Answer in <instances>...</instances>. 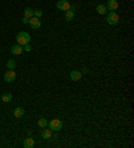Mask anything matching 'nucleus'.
Returning <instances> with one entry per match:
<instances>
[{"label": "nucleus", "instance_id": "obj_1", "mask_svg": "<svg viewBox=\"0 0 134 148\" xmlns=\"http://www.w3.org/2000/svg\"><path fill=\"white\" fill-rule=\"evenodd\" d=\"M16 41H18L19 45H26V44H30V41H31V36H30L28 32H19L16 35Z\"/></svg>", "mask_w": 134, "mask_h": 148}, {"label": "nucleus", "instance_id": "obj_2", "mask_svg": "<svg viewBox=\"0 0 134 148\" xmlns=\"http://www.w3.org/2000/svg\"><path fill=\"white\" fill-rule=\"evenodd\" d=\"M106 21L110 25H117L119 23V16H118V14H117L115 11H110V12L106 14Z\"/></svg>", "mask_w": 134, "mask_h": 148}, {"label": "nucleus", "instance_id": "obj_3", "mask_svg": "<svg viewBox=\"0 0 134 148\" xmlns=\"http://www.w3.org/2000/svg\"><path fill=\"white\" fill-rule=\"evenodd\" d=\"M47 127L52 132H59L60 130H62V127H63V123H62L59 119H52V120H50L48 123H47Z\"/></svg>", "mask_w": 134, "mask_h": 148}, {"label": "nucleus", "instance_id": "obj_4", "mask_svg": "<svg viewBox=\"0 0 134 148\" xmlns=\"http://www.w3.org/2000/svg\"><path fill=\"white\" fill-rule=\"evenodd\" d=\"M57 8L59 11H67L71 8V4L68 0H58L57 3Z\"/></svg>", "mask_w": 134, "mask_h": 148}, {"label": "nucleus", "instance_id": "obj_5", "mask_svg": "<svg viewBox=\"0 0 134 148\" xmlns=\"http://www.w3.org/2000/svg\"><path fill=\"white\" fill-rule=\"evenodd\" d=\"M16 79V73H15V69H8L7 72L4 73V80L7 83H12Z\"/></svg>", "mask_w": 134, "mask_h": 148}, {"label": "nucleus", "instance_id": "obj_6", "mask_svg": "<svg viewBox=\"0 0 134 148\" xmlns=\"http://www.w3.org/2000/svg\"><path fill=\"white\" fill-rule=\"evenodd\" d=\"M30 27L34 28V29H39L40 28V25H42V21H40V19H38V17L32 16L31 19H30Z\"/></svg>", "mask_w": 134, "mask_h": 148}, {"label": "nucleus", "instance_id": "obj_7", "mask_svg": "<svg viewBox=\"0 0 134 148\" xmlns=\"http://www.w3.org/2000/svg\"><path fill=\"white\" fill-rule=\"evenodd\" d=\"M74 16H75V5H73V7H71L70 10H67V11H66L64 19H66V21H73Z\"/></svg>", "mask_w": 134, "mask_h": 148}, {"label": "nucleus", "instance_id": "obj_8", "mask_svg": "<svg viewBox=\"0 0 134 148\" xmlns=\"http://www.w3.org/2000/svg\"><path fill=\"white\" fill-rule=\"evenodd\" d=\"M82 72L81 71H78V69H74V71H71L70 72V79L73 80V82H78V80L82 79Z\"/></svg>", "mask_w": 134, "mask_h": 148}, {"label": "nucleus", "instance_id": "obj_9", "mask_svg": "<svg viewBox=\"0 0 134 148\" xmlns=\"http://www.w3.org/2000/svg\"><path fill=\"white\" fill-rule=\"evenodd\" d=\"M40 136H42V139H44V140H48V139H51V136H52V131L50 130V128H43L42 131H40Z\"/></svg>", "mask_w": 134, "mask_h": 148}, {"label": "nucleus", "instance_id": "obj_10", "mask_svg": "<svg viewBox=\"0 0 134 148\" xmlns=\"http://www.w3.org/2000/svg\"><path fill=\"white\" fill-rule=\"evenodd\" d=\"M118 7H119V3H118L117 0H109L107 4H106V8L109 11H115Z\"/></svg>", "mask_w": 134, "mask_h": 148}, {"label": "nucleus", "instance_id": "obj_11", "mask_svg": "<svg viewBox=\"0 0 134 148\" xmlns=\"http://www.w3.org/2000/svg\"><path fill=\"white\" fill-rule=\"evenodd\" d=\"M11 53L12 55H20V53H23V47L19 44H15L11 47Z\"/></svg>", "mask_w": 134, "mask_h": 148}, {"label": "nucleus", "instance_id": "obj_12", "mask_svg": "<svg viewBox=\"0 0 134 148\" xmlns=\"http://www.w3.org/2000/svg\"><path fill=\"white\" fill-rule=\"evenodd\" d=\"M34 145H35V141H34L32 138H27V139H24V141H23V147L24 148H32Z\"/></svg>", "mask_w": 134, "mask_h": 148}, {"label": "nucleus", "instance_id": "obj_13", "mask_svg": "<svg viewBox=\"0 0 134 148\" xmlns=\"http://www.w3.org/2000/svg\"><path fill=\"white\" fill-rule=\"evenodd\" d=\"M95 11L99 15H106L107 14V8H106L105 4H98V5L95 7Z\"/></svg>", "mask_w": 134, "mask_h": 148}, {"label": "nucleus", "instance_id": "obj_14", "mask_svg": "<svg viewBox=\"0 0 134 148\" xmlns=\"http://www.w3.org/2000/svg\"><path fill=\"white\" fill-rule=\"evenodd\" d=\"M23 115H24V110L21 107H18L14 110V116L16 117V119H20V117H23Z\"/></svg>", "mask_w": 134, "mask_h": 148}, {"label": "nucleus", "instance_id": "obj_15", "mask_svg": "<svg viewBox=\"0 0 134 148\" xmlns=\"http://www.w3.org/2000/svg\"><path fill=\"white\" fill-rule=\"evenodd\" d=\"M6 66H7V68H8V69H15V68H16V62H15L14 59H10V60L7 62V64H6Z\"/></svg>", "mask_w": 134, "mask_h": 148}, {"label": "nucleus", "instance_id": "obj_16", "mask_svg": "<svg viewBox=\"0 0 134 148\" xmlns=\"http://www.w3.org/2000/svg\"><path fill=\"white\" fill-rule=\"evenodd\" d=\"M1 100H3L4 103H10L11 100H12V95L11 93H3L1 95Z\"/></svg>", "mask_w": 134, "mask_h": 148}, {"label": "nucleus", "instance_id": "obj_17", "mask_svg": "<svg viewBox=\"0 0 134 148\" xmlns=\"http://www.w3.org/2000/svg\"><path fill=\"white\" fill-rule=\"evenodd\" d=\"M32 16H34V10H32V8H26L24 10V17L31 19Z\"/></svg>", "mask_w": 134, "mask_h": 148}, {"label": "nucleus", "instance_id": "obj_18", "mask_svg": "<svg viewBox=\"0 0 134 148\" xmlns=\"http://www.w3.org/2000/svg\"><path fill=\"white\" fill-rule=\"evenodd\" d=\"M47 123H48V120H47V119H44V117H42V119H39V120H38V125L40 128L47 127Z\"/></svg>", "mask_w": 134, "mask_h": 148}, {"label": "nucleus", "instance_id": "obj_19", "mask_svg": "<svg viewBox=\"0 0 134 148\" xmlns=\"http://www.w3.org/2000/svg\"><path fill=\"white\" fill-rule=\"evenodd\" d=\"M42 15H43V11H40V10H34V16H35V17L40 19V17H42Z\"/></svg>", "mask_w": 134, "mask_h": 148}, {"label": "nucleus", "instance_id": "obj_20", "mask_svg": "<svg viewBox=\"0 0 134 148\" xmlns=\"http://www.w3.org/2000/svg\"><path fill=\"white\" fill-rule=\"evenodd\" d=\"M23 51H26V52H31L32 51V47L30 44H26V45H23Z\"/></svg>", "mask_w": 134, "mask_h": 148}, {"label": "nucleus", "instance_id": "obj_21", "mask_svg": "<svg viewBox=\"0 0 134 148\" xmlns=\"http://www.w3.org/2000/svg\"><path fill=\"white\" fill-rule=\"evenodd\" d=\"M21 23H23V24H28L30 19H28V17H23V19H21Z\"/></svg>", "mask_w": 134, "mask_h": 148}, {"label": "nucleus", "instance_id": "obj_22", "mask_svg": "<svg viewBox=\"0 0 134 148\" xmlns=\"http://www.w3.org/2000/svg\"><path fill=\"white\" fill-rule=\"evenodd\" d=\"M81 72H82V75H85V73H87L88 71H87V68H83V69L81 71Z\"/></svg>", "mask_w": 134, "mask_h": 148}]
</instances>
